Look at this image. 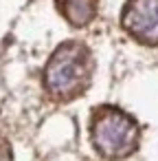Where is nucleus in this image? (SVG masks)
<instances>
[{
  "mask_svg": "<svg viewBox=\"0 0 158 161\" xmlns=\"http://www.w3.org/2000/svg\"><path fill=\"white\" fill-rule=\"evenodd\" d=\"M92 143L105 159H123L138 148V124L114 106H101L92 115Z\"/></svg>",
  "mask_w": 158,
  "mask_h": 161,
  "instance_id": "f03ea898",
  "label": "nucleus"
},
{
  "mask_svg": "<svg viewBox=\"0 0 158 161\" xmlns=\"http://www.w3.org/2000/svg\"><path fill=\"white\" fill-rule=\"evenodd\" d=\"M121 25L132 38L145 44H158V0H127Z\"/></svg>",
  "mask_w": 158,
  "mask_h": 161,
  "instance_id": "7ed1b4c3",
  "label": "nucleus"
},
{
  "mask_svg": "<svg viewBox=\"0 0 158 161\" xmlns=\"http://www.w3.org/2000/svg\"><path fill=\"white\" fill-rule=\"evenodd\" d=\"M90 66L88 49L79 42H66L51 55L44 71V84L53 97L73 99L88 88Z\"/></svg>",
  "mask_w": 158,
  "mask_h": 161,
  "instance_id": "f257e3e1",
  "label": "nucleus"
},
{
  "mask_svg": "<svg viewBox=\"0 0 158 161\" xmlns=\"http://www.w3.org/2000/svg\"><path fill=\"white\" fill-rule=\"evenodd\" d=\"M0 161H13V154H11V146L0 137Z\"/></svg>",
  "mask_w": 158,
  "mask_h": 161,
  "instance_id": "39448f33",
  "label": "nucleus"
},
{
  "mask_svg": "<svg viewBox=\"0 0 158 161\" xmlns=\"http://www.w3.org/2000/svg\"><path fill=\"white\" fill-rule=\"evenodd\" d=\"M66 20L75 27H86L97 14V0H57Z\"/></svg>",
  "mask_w": 158,
  "mask_h": 161,
  "instance_id": "20e7f679",
  "label": "nucleus"
}]
</instances>
